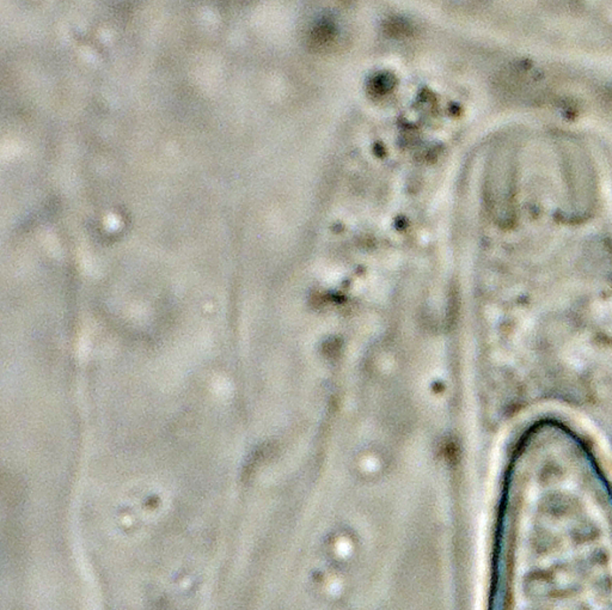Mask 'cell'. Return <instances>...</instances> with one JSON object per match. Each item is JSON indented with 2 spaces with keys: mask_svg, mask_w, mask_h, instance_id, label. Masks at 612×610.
Instances as JSON below:
<instances>
[{
  "mask_svg": "<svg viewBox=\"0 0 612 610\" xmlns=\"http://www.w3.org/2000/svg\"><path fill=\"white\" fill-rule=\"evenodd\" d=\"M409 29H411V26H408V23L406 22L399 21V20H395V21L391 22L386 26V30L390 33L391 35H394V36H402V35H408L409 34Z\"/></svg>",
  "mask_w": 612,
  "mask_h": 610,
  "instance_id": "obj_2",
  "label": "cell"
},
{
  "mask_svg": "<svg viewBox=\"0 0 612 610\" xmlns=\"http://www.w3.org/2000/svg\"><path fill=\"white\" fill-rule=\"evenodd\" d=\"M307 38L312 49L322 52L334 45L337 38V29L332 22L321 20L312 26Z\"/></svg>",
  "mask_w": 612,
  "mask_h": 610,
  "instance_id": "obj_1",
  "label": "cell"
}]
</instances>
